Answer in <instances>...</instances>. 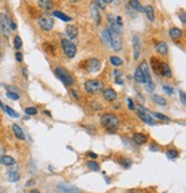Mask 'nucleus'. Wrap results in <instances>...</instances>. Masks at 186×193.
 <instances>
[{
	"label": "nucleus",
	"instance_id": "nucleus-1",
	"mask_svg": "<svg viewBox=\"0 0 186 193\" xmlns=\"http://www.w3.org/2000/svg\"><path fill=\"white\" fill-rule=\"evenodd\" d=\"M100 124L106 130L107 133L114 135V133H116L117 130L121 127V121L116 115L113 114V113H105L100 117Z\"/></svg>",
	"mask_w": 186,
	"mask_h": 193
},
{
	"label": "nucleus",
	"instance_id": "nucleus-2",
	"mask_svg": "<svg viewBox=\"0 0 186 193\" xmlns=\"http://www.w3.org/2000/svg\"><path fill=\"white\" fill-rule=\"evenodd\" d=\"M54 73H55L56 77L60 79L61 82L65 84V86H69V88H71V86L75 84L74 76L70 74L69 71L67 70L65 68H63V67H60V66L56 67Z\"/></svg>",
	"mask_w": 186,
	"mask_h": 193
},
{
	"label": "nucleus",
	"instance_id": "nucleus-3",
	"mask_svg": "<svg viewBox=\"0 0 186 193\" xmlns=\"http://www.w3.org/2000/svg\"><path fill=\"white\" fill-rule=\"evenodd\" d=\"M104 88L105 83L101 79H89V81H85V83H84L85 91L91 93V94H98L99 92L102 91Z\"/></svg>",
	"mask_w": 186,
	"mask_h": 193
},
{
	"label": "nucleus",
	"instance_id": "nucleus-4",
	"mask_svg": "<svg viewBox=\"0 0 186 193\" xmlns=\"http://www.w3.org/2000/svg\"><path fill=\"white\" fill-rule=\"evenodd\" d=\"M140 68V70L143 73V76H144V79H145V83L144 85L146 86V90H147L148 92H152L154 88H155V85L153 83V81H152V76H151V70H149V67H148L147 62L144 61L141 62V65L139 66Z\"/></svg>",
	"mask_w": 186,
	"mask_h": 193
},
{
	"label": "nucleus",
	"instance_id": "nucleus-5",
	"mask_svg": "<svg viewBox=\"0 0 186 193\" xmlns=\"http://www.w3.org/2000/svg\"><path fill=\"white\" fill-rule=\"evenodd\" d=\"M109 36H110V46L114 48V51L116 52H121L122 47H123V43H122L121 35L117 33L116 31L112 30L110 28H108Z\"/></svg>",
	"mask_w": 186,
	"mask_h": 193
},
{
	"label": "nucleus",
	"instance_id": "nucleus-6",
	"mask_svg": "<svg viewBox=\"0 0 186 193\" xmlns=\"http://www.w3.org/2000/svg\"><path fill=\"white\" fill-rule=\"evenodd\" d=\"M61 46H62V49H63V53L65 54V57H69V59H73V57L76 55L77 53V48H76V45L74 43H71L70 40L68 39H61Z\"/></svg>",
	"mask_w": 186,
	"mask_h": 193
},
{
	"label": "nucleus",
	"instance_id": "nucleus-7",
	"mask_svg": "<svg viewBox=\"0 0 186 193\" xmlns=\"http://www.w3.org/2000/svg\"><path fill=\"white\" fill-rule=\"evenodd\" d=\"M38 26L42 30L51 31L54 26V20L52 18V16H49L47 14H43L38 18Z\"/></svg>",
	"mask_w": 186,
	"mask_h": 193
},
{
	"label": "nucleus",
	"instance_id": "nucleus-8",
	"mask_svg": "<svg viewBox=\"0 0 186 193\" xmlns=\"http://www.w3.org/2000/svg\"><path fill=\"white\" fill-rule=\"evenodd\" d=\"M83 66L90 73H98L101 69V62L98 59H89L84 61Z\"/></svg>",
	"mask_w": 186,
	"mask_h": 193
},
{
	"label": "nucleus",
	"instance_id": "nucleus-9",
	"mask_svg": "<svg viewBox=\"0 0 186 193\" xmlns=\"http://www.w3.org/2000/svg\"><path fill=\"white\" fill-rule=\"evenodd\" d=\"M0 29L5 37L10 36V29H9V18L5 13H0Z\"/></svg>",
	"mask_w": 186,
	"mask_h": 193
},
{
	"label": "nucleus",
	"instance_id": "nucleus-10",
	"mask_svg": "<svg viewBox=\"0 0 186 193\" xmlns=\"http://www.w3.org/2000/svg\"><path fill=\"white\" fill-rule=\"evenodd\" d=\"M101 92H102V98L106 101L113 102L117 99V92L115 90H113L112 88H104Z\"/></svg>",
	"mask_w": 186,
	"mask_h": 193
},
{
	"label": "nucleus",
	"instance_id": "nucleus-11",
	"mask_svg": "<svg viewBox=\"0 0 186 193\" xmlns=\"http://www.w3.org/2000/svg\"><path fill=\"white\" fill-rule=\"evenodd\" d=\"M138 117L143 122H145L146 124H148V125H155V124H157V122H156V120L153 117V116H151V115H148L145 110L143 109H139L138 110Z\"/></svg>",
	"mask_w": 186,
	"mask_h": 193
},
{
	"label": "nucleus",
	"instance_id": "nucleus-12",
	"mask_svg": "<svg viewBox=\"0 0 186 193\" xmlns=\"http://www.w3.org/2000/svg\"><path fill=\"white\" fill-rule=\"evenodd\" d=\"M56 189L61 193H81L79 189H76L74 186H70V185L65 184V183H59L56 185Z\"/></svg>",
	"mask_w": 186,
	"mask_h": 193
},
{
	"label": "nucleus",
	"instance_id": "nucleus-13",
	"mask_svg": "<svg viewBox=\"0 0 186 193\" xmlns=\"http://www.w3.org/2000/svg\"><path fill=\"white\" fill-rule=\"evenodd\" d=\"M147 139H148L147 136H146L145 133H141V132H136V133H133V136H132V140L138 145V146H141V145L146 144V143H147Z\"/></svg>",
	"mask_w": 186,
	"mask_h": 193
},
{
	"label": "nucleus",
	"instance_id": "nucleus-14",
	"mask_svg": "<svg viewBox=\"0 0 186 193\" xmlns=\"http://www.w3.org/2000/svg\"><path fill=\"white\" fill-rule=\"evenodd\" d=\"M90 9H91L92 18H93V20H94L95 24H98V26H99L100 22H101V16H100V13H99V7H98L94 2H92Z\"/></svg>",
	"mask_w": 186,
	"mask_h": 193
},
{
	"label": "nucleus",
	"instance_id": "nucleus-15",
	"mask_svg": "<svg viewBox=\"0 0 186 193\" xmlns=\"http://www.w3.org/2000/svg\"><path fill=\"white\" fill-rule=\"evenodd\" d=\"M12 130H13L14 136L16 137L18 140H26V135H24V131L22 130L20 125H18V124H15V123H14L13 125H12Z\"/></svg>",
	"mask_w": 186,
	"mask_h": 193
},
{
	"label": "nucleus",
	"instance_id": "nucleus-16",
	"mask_svg": "<svg viewBox=\"0 0 186 193\" xmlns=\"http://www.w3.org/2000/svg\"><path fill=\"white\" fill-rule=\"evenodd\" d=\"M161 62L157 57H151V66H152V69L154 71V74L159 75L161 76Z\"/></svg>",
	"mask_w": 186,
	"mask_h": 193
},
{
	"label": "nucleus",
	"instance_id": "nucleus-17",
	"mask_svg": "<svg viewBox=\"0 0 186 193\" xmlns=\"http://www.w3.org/2000/svg\"><path fill=\"white\" fill-rule=\"evenodd\" d=\"M65 35L68 36V38L69 39H75V38H77L78 36V29L77 26H67L65 28Z\"/></svg>",
	"mask_w": 186,
	"mask_h": 193
},
{
	"label": "nucleus",
	"instance_id": "nucleus-18",
	"mask_svg": "<svg viewBox=\"0 0 186 193\" xmlns=\"http://www.w3.org/2000/svg\"><path fill=\"white\" fill-rule=\"evenodd\" d=\"M161 76H165L168 78L172 77V71L167 62H161Z\"/></svg>",
	"mask_w": 186,
	"mask_h": 193
},
{
	"label": "nucleus",
	"instance_id": "nucleus-19",
	"mask_svg": "<svg viewBox=\"0 0 186 193\" xmlns=\"http://www.w3.org/2000/svg\"><path fill=\"white\" fill-rule=\"evenodd\" d=\"M155 49H156V52L159 53V54H161V55H167L169 52L168 45H167L165 41H160V43H157V44L155 45Z\"/></svg>",
	"mask_w": 186,
	"mask_h": 193
},
{
	"label": "nucleus",
	"instance_id": "nucleus-20",
	"mask_svg": "<svg viewBox=\"0 0 186 193\" xmlns=\"http://www.w3.org/2000/svg\"><path fill=\"white\" fill-rule=\"evenodd\" d=\"M169 36H170L172 39L177 40V39H179V38H182L183 30H182V29H179V28L173 26V28H171V29L169 30Z\"/></svg>",
	"mask_w": 186,
	"mask_h": 193
},
{
	"label": "nucleus",
	"instance_id": "nucleus-21",
	"mask_svg": "<svg viewBox=\"0 0 186 193\" xmlns=\"http://www.w3.org/2000/svg\"><path fill=\"white\" fill-rule=\"evenodd\" d=\"M16 163L15 159L13 156H9V155H2L0 156V164H4V166H14Z\"/></svg>",
	"mask_w": 186,
	"mask_h": 193
},
{
	"label": "nucleus",
	"instance_id": "nucleus-22",
	"mask_svg": "<svg viewBox=\"0 0 186 193\" xmlns=\"http://www.w3.org/2000/svg\"><path fill=\"white\" fill-rule=\"evenodd\" d=\"M133 47H134L133 57L137 60L139 57V55H140V40H139L138 36H134L133 37Z\"/></svg>",
	"mask_w": 186,
	"mask_h": 193
},
{
	"label": "nucleus",
	"instance_id": "nucleus-23",
	"mask_svg": "<svg viewBox=\"0 0 186 193\" xmlns=\"http://www.w3.org/2000/svg\"><path fill=\"white\" fill-rule=\"evenodd\" d=\"M38 6L44 10H51L53 8L52 0H38Z\"/></svg>",
	"mask_w": 186,
	"mask_h": 193
},
{
	"label": "nucleus",
	"instance_id": "nucleus-24",
	"mask_svg": "<svg viewBox=\"0 0 186 193\" xmlns=\"http://www.w3.org/2000/svg\"><path fill=\"white\" fill-rule=\"evenodd\" d=\"M129 6H130V7L133 9V10H137V12L145 13V7L140 5V2H139L138 0H130V1H129Z\"/></svg>",
	"mask_w": 186,
	"mask_h": 193
},
{
	"label": "nucleus",
	"instance_id": "nucleus-25",
	"mask_svg": "<svg viewBox=\"0 0 186 193\" xmlns=\"http://www.w3.org/2000/svg\"><path fill=\"white\" fill-rule=\"evenodd\" d=\"M52 15L57 18H60V20H62L63 22H70V21H71V18H70V16H68L67 14L62 13V12H59V10H53Z\"/></svg>",
	"mask_w": 186,
	"mask_h": 193
},
{
	"label": "nucleus",
	"instance_id": "nucleus-26",
	"mask_svg": "<svg viewBox=\"0 0 186 193\" xmlns=\"http://www.w3.org/2000/svg\"><path fill=\"white\" fill-rule=\"evenodd\" d=\"M165 155H167V158L170 159V160H175V159H178L179 158V152H178L177 149L175 148H169L167 149V152H165Z\"/></svg>",
	"mask_w": 186,
	"mask_h": 193
},
{
	"label": "nucleus",
	"instance_id": "nucleus-27",
	"mask_svg": "<svg viewBox=\"0 0 186 193\" xmlns=\"http://www.w3.org/2000/svg\"><path fill=\"white\" fill-rule=\"evenodd\" d=\"M118 162H120V164H121L122 167L125 168V169H129V168H131V166H132L131 159L125 158V156H122V158L118 159Z\"/></svg>",
	"mask_w": 186,
	"mask_h": 193
},
{
	"label": "nucleus",
	"instance_id": "nucleus-28",
	"mask_svg": "<svg viewBox=\"0 0 186 193\" xmlns=\"http://www.w3.org/2000/svg\"><path fill=\"white\" fill-rule=\"evenodd\" d=\"M145 14L147 15V18L151 21V22H153L154 21V18H155V16H154V8H153V6H151V5H147L146 7H145Z\"/></svg>",
	"mask_w": 186,
	"mask_h": 193
},
{
	"label": "nucleus",
	"instance_id": "nucleus-29",
	"mask_svg": "<svg viewBox=\"0 0 186 193\" xmlns=\"http://www.w3.org/2000/svg\"><path fill=\"white\" fill-rule=\"evenodd\" d=\"M43 47H44V49L48 53V54H52V55L55 54L56 47H55V45L52 44V43H45V44L43 45Z\"/></svg>",
	"mask_w": 186,
	"mask_h": 193
},
{
	"label": "nucleus",
	"instance_id": "nucleus-30",
	"mask_svg": "<svg viewBox=\"0 0 186 193\" xmlns=\"http://www.w3.org/2000/svg\"><path fill=\"white\" fill-rule=\"evenodd\" d=\"M4 112H6V113H7V115H9L10 117H14V119H18V117H20V114H18V112H15V110H14L13 108H10L9 106L5 105Z\"/></svg>",
	"mask_w": 186,
	"mask_h": 193
},
{
	"label": "nucleus",
	"instance_id": "nucleus-31",
	"mask_svg": "<svg viewBox=\"0 0 186 193\" xmlns=\"http://www.w3.org/2000/svg\"><path fill=\"white\" fill-rule=\"evenodd\" d=\"M133 78L136 82H138V83H141L144 84L145 83V79H144V76H143V73H141V70H140V68H137V70H136V73H134V76Z\"/></svg>",
	"mask_w": 186,
	"mask_h": 193
},
{
	"label": "nucleus",
	"instance_id": "nucleus-32",
	"mask_svg": "<svg viewBox=\"0 0 186 193\" xmlns=\"http://www.w3.org/2000/svg\"><path fill=\"white\" fill-rule=\"evenodd\" d=\"M152 99L155 101L157 105H160V106L167 105V100H165L163 96H159V94H153V96H152Z\"/></svg>",
	"mask_w": 186,
	"mask_h": 193
},
{
	"label": "nucleus",
	"instance_id": "nucleus-33",
	"mask_svg": "<svg viewBox=\"0 0 186 193\" xmlns=\"http://www.w3.org/2000/svg\"><path fill=\"white\" fill-rule=\"evenodd\" d=\"M109 61H110V63H112L114 67H120V66H122V65H123V60H122L120 57H115V55L110 57Z\"/></svg>",
	"mask_w": 186,
	"mask_h": 193
},
{
	"label": "nucleus",
	"instance_id": "nucleus-34",
	"mask_svg": "<svg viewBox=\"0 0 186 193\" xmlns=\"http://www.w3.org/2000/svg\"><path fill=\"white\" fill-rule=\"evenodd\" d=\"M13 45H14V48L16 49V51H18V49H21L22 45H23V43H22V39L20 36H15L13 39Z\"/></svg>",
	"mask_w": 186,
	"mask_h": 193
},
{
	"label": "nucleus",
	"instance_id": "nucleus-35",
	"mask_svg": "<svg viewBox=\"0 0 186 193\" xmlns=\"http://www.w3.org/2000/svg\"><path fill=\"white\" fill-rule=\"evenodd\" d=\"M8 178H9V182L15 183V182H18V180H20L21 176H20V174L16 172V171H10L8 174Z\"/></svg>",
	"mask_w": 186,
	"mask_h": 193
},
{
	"label": "nucleus",
	"instance_id": "nucleus-36",
	"mask_svg": "<svg viewBox=\"0 0 186 193\" xmlns=\"http://www.w3.org/2000/svg\"><path fill=\"white\" fill-rule=\"evenodd\" d=\"M6 96H7V98H9L10 100H14V101L20 100V94H18V92H15V91H8V92L6 93Z\"/></svg>",
	"mask_w": 186,
	"mask_h": 193
},
{
	"label": "nucleus",
	"instance_id": "nucleus-37",
	"mask_svg": "<svg viewBox=\"0 0 186 193\" xmlns=\"http://www.w3.org/2000/svg\"><path fill=\"white\" fill-rule=\"evenodd\" d=\"M102 38H104L105 44H107L108 46H110V36H109L108 28H107V29H105V30L102 31Z\"/></svg>",
	"mask_w": 186,
	"mask_h": 193
},
{
	"label": "nucleus",
	"instance_id": "nucleus-38",
	"mask_svg": "<svg viewBox=\"0 0 186 193\" xmlns=\"http://www.w3.org/2000/svg\"><path fill=\"white\" fill-rule=\"evenodd\" d=\"M24 113L26 115H30V116H34V115L38 114V109L36 107H26L24 108Z\"/></svg>",
	"mask_w": 186,
	"mask_h": 193
},
{
	"label": "nucleus",
	"instance_id": "nucleus-39",
	"mask_svg": "<svg viewBox=\"0 0 186 193\" xmlns=\"http://www.w3.org/2000/svg\"><path fill=\"white\" fill-rule=\"evenodd\" d=\"M86 164H87V167L90 168L91 170H93V171H99L100 170V166L98 164V162H95V161H89Z\"/></svg>",
	"mask_w": 186,
	"mask_h": 193
},
{
	"label": "nucleus",
	"instance_id": "nucleus-40",
	"mask_svg": "<svg viewBox=\"0 0 186 193\" xmlns=\"http://www.w3.org/2000/svg\"><path fill=\"white\" fill-rule=\"evenodd\" d=\"M153 116H154L155 119L162 120V121H170V117H169V116H165V115L162 114V113H156V112H153Z\"/></svg>",
	"mask_w": 186,
	"mask_h": 193
},
{
	"label": "nucleus",
	"instance_id": "nucleus-41",
	"mask_svg": "<svg viewBox=\"0 0 186 193\" xmlns=\"http://www.w3.org/2000/svg\"><path fill=\"white\" fill-rule=\"evenodd\" d=\"M91 106H92V108L95 110H101L102 108H104V106L100 104L99 101H97V100H93L91 102Z\"/></svg>",
	"mask_w": 186,
	"mask_h": 193
},
{
	"label": "nucleus",
	"instance_id": "nucleus-42",
	"mask_svg": "<svg viewBox=\"0 0 186 193\" xmlns=\"http://www.w3.org/2000/svg\"><path fill=\"white\" fill-rule=\"evenodd\" d=\"M93 2H94L100 9H106V4H105L104 0H93Z\"/></svg>",
	"mask_w": 186,
	"mask_h": 193
},
{
	"label": "nucleus",
	"instance_id": "nucleus-43",
	"mask_svg": "<svg viewBox=\"0 0 186 193\" xmlns=\"http://www.w3.org/2000/svg\"><path fill=\"white\" fill-rule=\"evenodd\" d=\"M179 96H180V100H182L183 106H186V94L183 90H179Z\"/></svg>",
	"mask_w": 186,
	"mask_h": 193
},
{
	"label": "nucleus",
	"instance_id": "nucleus-44",
	"mask_svg": "<svg viewBox=\"0 0 186 193\" xmlns=\"http://www.w3.org/2000/svg\"><path fill=\"white\" fill-rule=\"evenodd\" d=\"M163 91H164L167 94H172L173 89L171 88V86H169V85H164V86H163Z\"/></svg>",
	"mask_w": 186,
	"mask_h": 193
},
{
	"label": "nucleus",
	"instance_id": "nucleus-45",
	"mask_svg": "<svg viewBox=\"0 0 186 193\" xmlns=\"http://www.w3.org/2000/svg\"><path fill=\"white\" fill-rule=\"evenodd\" d=\"M15 59L18 62H22L23 61V54L21 52H16L15 53Z\"/></svg>",
	"mask_w": 186,
	"mask_h": 193
},
{
	"label": "nucleus",
	"instance_id": "nucleus-46",
	"mask_svg": "<svg viewBox=\"0 0 186 193\" xmlns=\"http://www.w3.org/2000/svg\"><path fill=\"white\" fill-rule=\"evenodd\" d=\"M9 29L10 30H16L18 29V26H16L15 21H13V20H9Z\"/></svg>",
	"mask_w": 186,
	"mask_h": 193
},
{
	"label": "nucleus",
	"instance_id": "nucleus-47",
	"mask_svg": "<svg viewBox=\"0 0 186 193\" xmlns=\"http://www.w3.org/2000/svg\"><path fill=\"white\" fill-rule=\"evenodd\" d=\"M128 104H129V108H130L131 110H134V109H136V106H134V102L132 101V99L128 98Z\"/></svg>",
	"mask_w": 186,
	"mask_h": 193
},
{
	"label": "nucleus",
	"instance_id": "nucleus-48",
	"mask_svg": "<svg viewBox=\"0 0 186 193\" xmlns=\"http://www.w3.org/2000/svg\"><path fill=\"white\" fill-rule=\"evenodd\" d=\"M149 149H151V151H153V152H157V151H160V147H159V146H157L155 143H153V144L149 146Z\"/></svg>",
	"mask_w": 186,
	"mask_h": 193
},
{
	"label": "nucleus",
	"instance_id": "nucleus-49",
	"mask_svg": "<svg viewBox=\"0 0 186 193\" xmlns=\"http://www.w3.org/2000/svg\"><path fill=\"white\" fill-rule=\"evenodd\" d=\"M115 21H116V24L118 26H120V28H121L122 26H123V23H122V18L121 16H116V18H115Z\"/></svg>",
	"mask_w": 186,
	"mask_h": 193
},
{
	"label": "nucleus",
	"instance_id": "nucleus-50",
	"mask_svg": "<svg viewBox=\"0 0 186 193\" xmlns=\"http://www.w3.org/2000/svg\"><path fill=\"white\" fill-rule=\"evenodd\" d=\"M179 18H180V21H182L183 24H185V22H186V15H185V13L179 14Z\"/></svg>",
	"mask_w": 186,
	"mask_h": 193
},
{
	"label": "nucleus",
	"instance_id": "nucleus-51",
	"mask_svg": "<svg viewBox=\"0 0 186 193\" xmlns=\"http://www.w3.org/2000/svg\"><path fill=\"white\" fill-rule=\"evenodd\" d=\"M70 93L73 94V96H74L75 99H79V93H77L76 91H75V90H73V89H71V90H70Z\"/></svg>",
	"mask_w": 186,
	"mask_h": 193
},
{
	"label": "nucleus",
	"instance_id": "nucleus-52",
	"mask_svg": "<svg viewBox=\"0 0 186 193\" xmlns=\"http://www.w3.org/2000/svg\"><path fill=\"white\" fill-rule=\"evenodd\" d=\"M86 130L89 132H90V133H91V135H94L95 133V129L93 127H92V125H89V127L86 128Z\"/></svg>",
	"mask_w": 186,
	"mask_h": 193
},
{
	"label": "nucleus",
	"instance_id": "nucleus-53",
	"mask_svg": "<svg viewBox=\"0 0 186 193\" xmlns=\"http://www.w3.org/2000/svg\"><path fill=\"white\" fill-rule=\"evenodd\" d=\"M87 155H89L90 158H92V159H97V158H98V154L93 153V152H91V151H90V152H87Z\"/></svg>",
	"mask_w": 186,
	"mask_h": 193
},
{
	"label": "nucleus",
	"instance_id": "nucleus-54",
	"mask_svg": "<svg viewBox=\"0 0 186 193\" xmlns=\"http://www.w3.org/2000/svg\"><path fill=\"white\" fill-rule=\"evenodd\" d=\"M22 74H23V76H24L26 78H28V69H26V67L22 68Z\"/></svg>",
	"mask_w": 186,
	"mask_h": 193
},
{
	"label": "nucleus",
	"instance_id": "nucleus-55",
	"mask_svg": "<svg viewBox=\"0 0 186 193\" xmlns=\"http://www.w3.org/2000/svg\"><path fill=\"white\" fill-rule=\"evenodd\" d=\"M115 83L118 84V85H123V81H122L120 77H116V78H115Z\"/></svg>",
	"mask_w": 186,
	"mask_h": 193
},
{
	"label": "nucleus",
	"instance_id": "nucleus-56",
	"mask_svg": "<svg viewBox=\"0 0 186 193\" xmlns=\"http://www.w3.org/2000/svg\"><path fill=\"white\" fill-rule=\"evenodd\" d=\"M35 183H36L35 179H31V180H29V182H26V186H30V185H34Z\"/></svg>",
	"mask_w": 186,
	"mask_h": 193
},
{
	"label": "nucleus",
	"instance_id": "nucleus-57",
	"mask_svg": "<svg viewBox=\"0 0 186 193\" xmlns=\"http://www.w3.org/2000/svg\"><path fill=\"white\" fill-rule=\"evenodd\" d=\"M114 75H115L116 77H120V76L122 75V73H121V71H118L117 69H115V70H114Z\"/></svg>",
	"mask_w": 186,
	"mask_h": 193
},
{
	"label": "nucleus",
	"instance_id": "nucleus-58",
	"mask_svg": "<svg viewBox=\"0 0 186 193\" xmlns=\"http://www.w3.org/2000/svg\"><path fill=\"white\" fill-rule=\"evenodd\" d=\"M44 113H45V114L47 115V116H49V117H51V116H52V113H51V112H49V110H44Z\"/></svg>",
	"mask_w": 186,
	"mask_h": 193
},
{
	"label": "nucleus",
	"instance_id": "nucleus-59",
	"mask_svg": "<svg viewBox=\"0 0 186 193\" xmlns=\"http://www.w3.org/2000/svg\"><path fill=\"white\" fill-rule=\"evenodd\" d=\"M104 1H105V4L107 5V4H112L114 0H104Z\"/></svg>",
	"mask_w": 186,
	"mask_h": 193
},
{
	"label": "nucleus",
	"instance_id": "nucleus-60",
	"mask_svg": "<svg viewBox=\"0 0 186 193\" xmlns=\"http://www.w3.org/2000/svg\"><path fill=\"white\" fill-rule=\"evenodd\" d=\"M29 193H40V192H39L38 190L34 189V190H31V191H30V192H29Z\"/></svg>",
	"mask_w": 186,
	"mask_h": 193
},
{
	"label": "nucleus",
	"instance_id": "nucleus-61",
	"mask_svg": "<svg viewBox=\"0 0 186 193\" xmlns=\"http://www.w3.org/2000/svg\"><path fill=\"white\" fill-rule=\"evenodd\" d=\"M0 108H1L2 110H4V108H5V105L2 104V101H1V100H0Z\"/></svg>",
	"mask_w": 186,
	"mask_h": 193
},
{
	"label": "nucleus",
	"instance_id": "nucleus-62",
	"mask_svg": "<svg viewBox=\"0 0 186 193\" xmlns=\"http://www.w3.org/2000/svg\"><path fill=\"white\" fill-rule=\"evenodd\" d=\"M1 57H2V54H1V52H0V60H1Z\"/></svg>",
	"mask_w": 186,
	"mask_h": 193
}]
</instances>
